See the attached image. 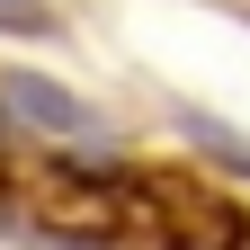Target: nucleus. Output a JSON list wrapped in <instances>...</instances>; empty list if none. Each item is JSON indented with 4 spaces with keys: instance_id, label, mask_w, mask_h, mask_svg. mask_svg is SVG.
<instances>
[{
    "instance_id": "nucleus-1",
    "label": "nucleus",
    "mask_w": 250,
    "mask_h": 250,
    "mask_svg": "<svg viewBox=\"0 0 250 250\" xmlns=\"http://www.w3.org/2000/svg\"><path fill=\"white\" fill-rule=\"evenodd\" d=\"M134 214L161 232V250H250V206L197 179H134Z\"/></svg>"
},
{
    "instance_id": "nucleus-4",
    "label": "nucleus",
    "mask_w": 250,
    "mask_h": 250,
    "mask_svg": "<svg viewBox=\"0 0 250 250\" xmlns=\"http://www.w3.org/2000/svg\"><path fill=\"white\" fill-rule=\"evenodd\" d=\"M179 125H188V134H197L206 152H224L232 170H250V143H241V134H224V125H214V116H179Z\"/></svg>"
},
{
    "instance_id": "nucleus-2",
    "label": "nucleus",
    "mask_w": 250,
    "mask_h": 250,
    "mask_svg": "<svg viewBox=\"0 0 250 250\" xmlns=\"http://www.w3.org/2000/svg\"><path fill=\"white\" fill-rule=\"evenodd\" d=\"M0 107H9L18 125H36L45 143H99V107L72 99V89L45 81V72H9L0 81Z\"/></svg>"
},
{
    "instance_id": "nucleus-3",
    "label": "nucleus",
    "mask_w": 250,
    "mask_h": 250,
    "mask_svg": "<svg viewBox=\"0 0 250 250\" xmlns=\"http://www.w3.org/2000/svg\"><path fill=\"white\" fill-rule=\"evenodd\" d=\"M0 36H54V9L45 0H0Z\"/></svg>"
}]
</instances>
